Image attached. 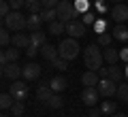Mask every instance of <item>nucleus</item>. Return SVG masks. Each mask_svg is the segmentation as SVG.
Returning <instances> with one entry per match:
<instances>
[{"label":"nucleus","mask_w":128,"mask_h":117,"mask_svg":"<svg viewBox=\"0 0 128 117\" xmlns=\"http://www.w3.org/2000/svg\"><path fill=\"white\" fill-rule=\"evenodd\" d=\"M98 81H100V75H98L96 70H86L81 75V83H83V85L94 87V85H98Z\"/></svg>","instance_id":"nucleus-16"},{"label":"nucleus","mask_w":128,"mask_h":117,"mask_svg":"<svg viewBox=\"0 0 128 117\" xmlns=\"http://www.w3.org/2000/svg\"><path fill=\"white\" fill-rule=\"evenodd\" d=\"M111 2H113V4H120V2H122V0H111Z\"/></svg>","instance_id":"nucleus-46"},{"label":"nucleus","mask_w":128,"mask_h":117,"mask_svg":"<svg viewBox=\"0 0 128 117\" xmlns=\"http://www.w3.org/2000/svg\"><path fill=\"white\" fill-rule=\"evenodd\" d=\"M111 117H128V115H126V113H113Z\"/></svg>","instance_id":"nucleus-44"},{"label":"nucleus","mask_w":128,"mask_h":117,"mask_svg":"<svg viewBox=\"0 0 128 117\" xmlns=\"http://www.w3.org/2000/svg\"><path fill=\"white\" fill-rule=\"evenodd\" d=\"M45 104H47L49 109H60V107H62V96H60V94H56V92H54V96H51V98L47 100Z\"/></svg>","instance_id":"nucleus-31"},{"label":"nucleus","mask_w":128,"mask_h":117,"mask_svg":"<svg viewBox=\"0 0 128 117\" xmlns=\"http://www.w3.org/2000/svg\"><path fill=\"white\" fill-rule=\"evenodd\" d=\"M19 58V51L17 47H6V49H2V53H0V64H11V62H17Z\"/></svg>","instance_id":"nucleus-12"},{"label":"nucleus","mask_w":128,"mask_h":117,"mask_svg":"<svg viewBox=\"0 0 128 117\" xmlns=\"http://www.w3.org/2000/svg\"><path fill=\"white\" fill-rule=\"evenodd\" d=\"M124 75H126V79H128V64L124 66Z\"/></svg>","instance_id":"nucleus-45"},{"label":"nucleus","mask_w":128,"mask_h":117,"mask_svg":"<svg viewBox=\"0 0 128 117\" xmlns=\"http://www.w3.org/2000/svg\"><path fill=\"white\" fill-rule=\"evenodd\" d=\"M11 4H9V0H2V2H0V15H2V17H6V15L11 13Z\"/></svg>","instance_id":"nucleus-38"},{"label":"nucleus","mask_w":128,"mask_h":117,"mask_svg":"<svg viewBox=\"0 0 128 117\" xmlns=\"http://www.w3.org/2000/svg\"><path fill=\"white\" fill-rule=\"evenodd\" d=\"M2 26L9 28L11 32H24L28 28V17L22 15L19 11H11L6 17H2Z\"/></svg>","instance_id":"nucleus-2"},{"label":"nucleus","mask_w":128,"mask_h":117,"mask_svg":"<svg viewBox=\"0 0 128 117\" xmlns=\"http://www.w3.org/2000/svg\"><path fill=\"white\" fill-rule=\"evenodd\" d=\"M109 15H111V21H118V23H124V21H128V4L126 2H120V4H113L111 6V11H109Z\"/></svg>","instance_id":"nucleus-7"},{"label":"nucleus","mask_w":128,"mask_h":117,"mask_svg":"<svg viewBox=\"0 0 128 117\" xmlns=\"http://www.w3.org/2000/svg\"><path fill=\"white\" fill-rule=\"evenodd\" d=\"M24 66H19L17 62H11V64H2V77L4 79H11V81H17L22 77Z\"/></svg>","instance_id":"nucleus-9"},{"label":"nucleus","mask_w":128,"mask_h":117,"mask_svg":"<svg viewBox=\"0 0 128 117\" xmlns=\"http://www.w3.org/2000/svg\"><path fill=\"white\" fill-rule=\"evenodd\" d=\"M13 102H15V98L9 94V92H4V94L0 96V109H2V111H11Z\"/></svg>","instance_id":"nucleus-25"},{"label":"nucleus","mask_w":128,"mask_h":117,"mask_svg":"<svg viewBox=\"0 0 128 117\" xmlns=\"http://www.w3.org/2000/svg\"><path fill=\"white\" fill-rule=\"evenodd\" d=\"M126 4H128V0H126Z\"/></svg>","instance_id":"nucleus-48"},{"label":"nucleus","mask_w":128,"mask_h":117,"mask_svg":"<svg viewBox=\"0 0 128 117\" xmlns=\"http://www.w3.org/2000/svg\"><path fill=\"white\" fill-rule=\"evenodd\" d=\"M51 96H54V90L49 87V83H41V85L36 87V98L41 100V102H47Z\"/></svg>","instance_id":"nucleus-18"},{"label":"nucleus","mask_w":128,"mask_h":117,"mask_svg":"<svg viewBox=\"0 0 128 117\" xmlns=\"http://www.w3.org/2000/svg\"><path fill=\"white\" fill-rule=\"evenodd\" d=\"M107 77L113 79L115 83H122V79H124L126 75H124V68H120L118 64H109V75H107Z\"/></svg>","instance_id":"nucleus-21"},{"label":"nucleus","mask_w":128,"mask_h":117,"mask_svg":"<svg viewBox=\"0 0 128 117\" xmlns=\"http://www.w3.org/2000/svg\"><path fill=\"white\" fill-rule=\"evenodd\" d=\"M36 53H41V47H36V45H30V47L26 49V55H28V60H32V58H34Z\"/></svg>","instance_id":"nucleus-39"},{"label":"nucleus","mask_w":128,"mask_h":117,"mask_svg":"<svg viewBox=\"0 0 128 117\" xmlns=\"http://www.w3.org/2000/svg\"><path fill=\"white\" fill-rule=\"evenodd\" d=\"M111 34H113L115 41L128 43V28L124 26V23H113V28H111Z\"/></svg>","instance_id":"nucleus-15"},{"label":"nucleus","mask_w":128,"mask_h":117,"mask_svg":"<svg viewBox=\"0 0 128 117\" xmlns=\"http://www.w3.org/2000/svg\"><path fill=\"white\" fill-rule=\"evenodd\" d=\"M26 9L30 11V13H41L45 6H43L41 0H26Z\"/></svg>","instance_id":"nucleus-28"},{"label":"nucleus","mask_w":128,"mask_h":117,"mask_svg":"<svg viewBox=\"0 0 128 117\" xmlns=\"http://www.w3.org/2000/svg\"><path fill=\"white\" fill-rule=\"evenodd\" d=\"M51 66H54L56 70H66V68H68V60H64V58H58L54 64H51Z\"/></svg>","instance_id":"nucleus-37"},{"label":"nucleus","mask_w":128,"mask_h":117,"mask_svg":"<svg viewBox=\"0 0 128 117\" xmlns=\"http://www.w3.org/2000/svg\"><path fill=\"white\" fill-rule=\"evenodd\" d=\"M58 51H60V58H64V60H75L79 55V43H77V38H73V36H68V38H64L62 43L58 45Z\"/></svg>","instance_id":"nucleus-4"},{"label":"nucleus","mask_w":128,"mask_h":117,"mask_svg":"<svg viewBox=\"0 0 128 117\" xmlns=\"http://www.w3.org/2000/svg\"><path fill=\"white\" fill-rule=\"evenodd\" d=\"M81 21L86 23V26H94V21H96V13L90 9L88 13H83V15H81Z\"/></svg>","instance_id":"nucleus-35"},{"label":"nucleus","mask_w":128,"mask_h":117,"mask_svg":"<svg viewBox=\"0 0 128 117\" xmlns=\"http://www.w3.org/2000/svg\"><path fill=\"white\" fill-rule=\"evenodd\" d=\"M100 45H88L86 49H83V64H86L88 70H100L102 68V62H105V55H102V51L98 49Z\"/></svg>","instance_id":"nucleus-1"},{"label":"nucleus","mask_w":128,"mask_h":117,"mask_svg":"<svg viewBox=\"0 0 128 117\" xmlns=\"http://www.w3.org/2000/svg\"><path fill=\"white\" fill-rule=\"evenodd\" d=\"M41 64H36V62H30L28 60V64L24 66V70H22V77L26 79V81H34V79H38L41 77Z\"/></svg>","instance_id":"nucleus-10"},{"label":"nucleus","mask_w":128,"mask_h":117,"mask_svg":"<svg viewBox=\"0 0 128 117\" xmlns=\"http://www.w3.org/2000/svg\"><path fill=\"white\" fill-rule=\"evenodd\" d=\"M102 55H105V62L107 64H118L120 62V51H115L113 47H105Z\"/></svg>","instance_id":"nucleus-23"},{"label":"nucleus","mask_w":128,"mask_h":117,"mask_svg":"<svg viewBox=\"0 0 128 117\" xmlns=\"http://www.w3.org/2000/svg\"><path fill=\"white\" fill-rule=\"evenodd\" d=\"M115 98L120 102H128V83H118V94Z\"/></svg>","instance_id":"nucleus-27"},{"label":"nucleus","mask_w":128,"mask_h":117,"mask_svg":"<svg viewBox=\"0 0 128 117\" xmlns=\"http://www.w3.org/2000/svg\"><path fill=\"white\" fill-rule=\"evenodd\" d=\"M92 28H94V32H96V34H102V32H109L111 21H107V19H96Z\"/></svg>","instance_id":"nucleus-26"},{"label":"nucleus","mask_w":128,"mask_h":117,"mask_svg":"<svg viewBox=\"0 0 128 117\" xmlns=\"http://www.w3.org/2000/svg\"><path fill=\"white\" fill-rule=\"evenodd\" d=\"M43 17H41V13H30L28 15V30L30 32H36V30H41V26H43Z\"/></svg>","instance_id":"nucleus-17"},{"label":"nucleus","mask_w":128,"mask_h":117,"mask_svg":"<svg viewBox=\"0 0 128 117\" xmlns=\"http://www.w3.org/2000/svg\"><path fill=\"white\" fill-rule=\"evenodd\" d=\"M9 94L13 96L17 102H26V98H28V85H26V81H13L9 85Z\"/></svg>","instance_id":"nucleus-5"},{"label":"nucleus","mask_w":128,"mask_h":117,"mask_svg":"<svg viewBox=\"0 0 128 117\" xmlns=\"http://www.w3.org/2000/svg\"><path fill=\"white\" fill-rule=\"evenodd\" d=\"M98 92H100L102 98H111V96L118 94V83L109 77H102L100 81H98Z\"/></svg>","instance_id":"nucleus-6"},{"label":"nucleus","mask_w":128,"mask_h":117,"mask_svg":"<svg viewBox=\"0 0 128 117\" xmlns=\"http://www.w3.org/2000/svg\"><path fill=\"white\" fill-rule=\"evenodd\" d=\"M41 2H43V6H45V9H56L60 0H41Z\"/></svg>","instance_id":"nucleus-42"},{"label":"nucleus","mask_w":128,"mask_h":117,"mask_svg":"<svg viewBox=\"0 0 128 117\" xmlns=\"http://www.w3.org/2000/svg\"><path fill=\"white\" fill-rule=\"evenodd\" d=\"M11 113H13L15 117H22L24 113H26V104H24V102H17V100H15L13 107H11Z\"/></svg>","instance_id":"nucleus-33"},{"label":"nucleus","mask_w":128,"mask_h":117,"mask_svg":"<svg viewBox=\"0 0 128 117\" xmlns=\"http://www.w3.org/2000/svg\"><path fill=\"white\" fill-rule=\"evenodd\" d=\"M98 96H100L98 87H90V85H86V87L81 90V102L88 104V107H96V104H98Z\"/></svg>","instance_id":"nucleus-8"},{"label":"nucleus","mask_w":128,"mask_h":117,"mask_svg":"<svg viewBox=\"0 0 128 117\" xmlns=\"http://www.w3.org/2000/svg\"><path fill=\"white\" fill-rule=\"evenodd\" d=\"M11 41H13V36H11V30L2 26V30H0V45H2V49L11 47Z\"/></svg>","instance_id":"nucleus-24"},{"label":"nucleus","mask_w":128,"mask_h":117,"mask_svg":"<svg viewBox=\"0 0 128 117\" xmlns=\"http://www.w3.org/2000/svg\"><path fill=\"white\" fill-rule=\"evenodd\" d=\"M41 55H43L49 64H54L56 60L60 58V51H58V47H54V45H43V47H41Z\"/></svg>","instance_id":"nucleus-14"},{"label":"nucleus","mask_w":128,"mask_h":117,"mask_svg":"<svg viewBox=\"0 0 128 117\" xmlns=\"http://www.w3.org/2000/svg\"><path fill=\"white\" fill-rule=\"evenodd\" d=\"M102 115H105V113H102L100 107H98V109H96V107H90V117H102Z\"/></svg>","instance_id":"nucleus-41"},{"label":"nucleus","mask_w":128,"mask_h":117,"mask_svg":"<svg viewBox=\"0 0 128 117\" xmlns=\"http://www.w3.org/2000/svg\"><path fill=\"white\" fill-rule=\"evenodd\" d=\"M11 45L17 47V49H28L30 47V34H24V32H15Z\"/></svg>","instance_id":"nucleus-13"},{"label":"nucleus","mask_w":128,"mask_h":117,"mask_svg":"<svg viewBox=\"0 0 128 117\" xmlns=\"http://www.w3.org/2000/svg\"><path fill=\"white\" fill-rule=\"evenodd\" d=\"M120 60L128 64V47H124V49H120Z\"/></svg>","instance_id":"nucleus-43"},{"label":"nucleus","mask_w":128,"mask_h":117,"mask_svg":"<svg viewBox=\"0 0 128 117\" xmlns=\"http://www.w3.org/2000/svg\"><path fill=\"white\" fill-rule=\"evenodd\" d=\"M0 117H9V115H6V111H2V115H0Z\"/></svg>","instance_id":"nucleus-47"},{"label":"nucleus","mask_w":128,"mask_h":117,"mask_svg":"<svg viewBox=\"0 0 128 117\" xmlns=\"http://www.w3.org/2000/svg\"><path fill=\"white\" fill-rule=\"evenodd\" d=\"M88 32V26L83 21H79V19H75V21H68L66 23V34L73 36V38H79V36H86Z\"/></svg>","instance_id":"nucleus-11"},{"label":"nucleus","mask_w":128,"mask_h":117,"mask_svg":"<svg viewBox=\"0 0 128 117\" xmlns=\"http://www.w3.org/2000/svg\"><path fill=\"white\" fill-rule=\"evenodd\" d=\"M115 104H118V102H113V100L107 98L105 102H100V109H102L105 115H113V113H115Z\"/></svg>","instance_id":"nucleus-30"},{"label":"nucleus","mask_w":128,"mask_h":117,"mask_svg":"<svg viewBox=\"0 0 128 117\" xmlns=\"http://www.w3.org/2000/svg\"><path fill=\"white\" fill-rule=\"evenodd\" d=\"M94 11H96V13H100V15H105V13H109V4H107V2H105V0H96V2H94Z\"/></svg>","instance_id":"nucleus-34"},{"label":"nucleus","mask_w":128,"mask_h":117,"mask_svg":"<svg viewBox=\"0 0 128 117\" xmlns=\"http://www.w3.org/2000/svg\"><path fill=\"white\" fill-rule=\"evenodd\" d=\"M75 9L79 11V13H88L90 11V0H75Z\"/></svg>","instance_id":"nucleus-36"},{"label":"nucleus","mask_w":128,"mask_h":117,"mask_svg":"<svg viewBox=\"0 0 128 117\" xmlns=\"http://www.w3.org/2000/svg\"><path fill=\"white\" fill-rule=\"evenodd\" d=\"M56 11H58V19L64 21V23L75 21V19L81 15L77 9H75V2H70V0H60L58 6H56Z\"/></svg>","instance_id":"nucleus-3"},{"label":"nucleus","mask_w":128,"mask_h":117,"mask_svg":"<svg viewBox=\"0 0 128 117\" xmlns=\"http://www.w3.org/2000/svg\"><path fill=\"white\" fill-rule=\"evenodd\" d=\"M111 41H113V34H111V32H102V34H98V45H100V47H109Z\"/></svg>","instance_id":"nucleus-32"},{"label":"nucleus","mask_w":128,"mask_h":117,"mask_svg":"<svg viewBox=\"0 0 128 117\" xmlns=\"http://www.w3.org/2000/svg\"><path fill=\"white\" fill-rule=\"evenodd\" d=\"M41 17H43V21L51 23V21L58 19V11H56V9H43V11H41Z\"/></svg>","instance_id":"nucleus-29"},{"label":"nucleus","mask_w":128,"mask_h":117,"mask_svg":"<svg viewBox=\"0 0 128 117\" xmlns=\"http://www.w3.org/2000/svg\"><path fill=\"white\" fill-rule=\"evenodd\" d=\"M49 87L56 92V94H60V92H64L66 87H68V81H66L64 77H54V79L49 81Z\"/></svg>","instance_id":"nucleus-19"},{"label":"nucleus","mask_w":128,"mask_h":117,"mask_svg":"<svg viewBox=\"0 0 128 117\" xmlns=\"http://www.w3.org/2000/svg\"><path fill=\"white\" fill-rule=\"evenodd\" d=\"M47 32H49V34H54V36L64 34V32H66V23H64V21H60V19H56V21L47 23Z\"/></svg>","instance_id":"nucleus-20"},{"label":"nucleus","mask_w":128,"mask_h":117,"mask_svg":"<svg viewBox=\"0 0 128 117\" xmlns=\"http://www.w3.org/2000/svg\"><path fill=\"white\" fill-rule=\"evenodd\" d=\"M30 45H36V47H43V45H47V34H45L43 30L32 32V34H30Z\"/></svg>","instance_id":"nucleus-22"},{"label":"nucleus","mask_w":128,"mask_h":117,"mask_svg":"<svg viewBox=\"0 0 128 117\" xmlns=\"http://www.w3.org/2000/svg\"><path fill=\"white\" fill-rule=\"evenodd\" d=\"M9 4L13 11H19L22 6H26V0H9Z\"/></svg>","instance_id":"nucleus-40"}]
</instances>
